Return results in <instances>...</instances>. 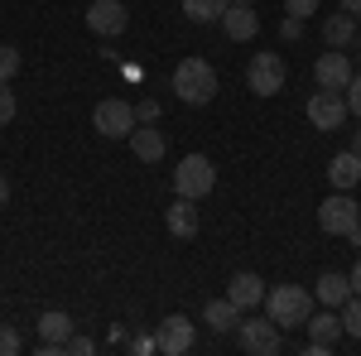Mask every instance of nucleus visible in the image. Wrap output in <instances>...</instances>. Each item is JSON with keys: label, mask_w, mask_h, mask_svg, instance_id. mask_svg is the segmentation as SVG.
Listing matches in <instances>:
<instances>
[{"label": "nucleus", "mask_w": 361, "mask_h": 356, "mask_svg": "<svg viewBox=\"0 0 361 356\" xmlns=\"http://www.w3.org/2000/svg\"><path fill=\"white\" fill-rule=\"evenodd\" d=\"M357 39H361V34H357Z\"/></svg>", "instance_id": "obj_39"}, {"label": "nucleus", "mask_w": 361, "mask_h": 356, "mask_svg": "<svg viewBox=\"0 0 361 356\" xmlns=\"http://www.w3.org/2000/svg\"><path fill=\"white\" fill-rule=\"evenodd\" d=\"M126 25H130V10H126L121 0H92V5H87V29H92V34L116 39V34H126Z\"/></svg>", "instance_id": "obj_9"}, {"label": "nucleus", "mask_w": 361, "mask_h": 356, "mask_svg": "<svg viewBox=\"0 0 361 356\" xmlns=\"http://www.w3.org/2000/svg\"><path fill=\"white\" fill-rule=\"evenodd\" d=\"M130 154H135L140 164H159V159H164V135L140 121L135 130H130Z\"/></svg>", "instance_id": "obj_17"}, {"label": "nucleus", "mask_w": 361, "mask_h": 356, "mask_svg": "<svg viewBox=\"0 0 361 356\" xmlns=\"http://www.w3.org/2000/svg\"><path fill=\"white\" fill-rule=\"evenodd\" d=\"M352 294H361V255H357V265H352Z\"/></svg>", "instance_id": "obj_33"}, {"label": "nucleus", "mask_w": 361, "mask_h": 356, "mask_svg": "<svg viewBox=\"0 0 361 356\" xmlns=\"http://www.w3.org/2000/svg\"><path fill=\"white\" fill-rule=\"evenodd\" d=\"M236 337H241V352H250V356H275L279 347H284V328H279L270 313H265V318H246V313H241Z\"/></svg>", "instance_id": "obj_4"}, {"label": "nucleus", "mask_w": 361, "mask_h": 356, "mask_svg": "<svg viewBox=\"0 0 361 356\" xmlns=\"http://www.w3.org/2000/svg\"><path fill=\"white\" fill-rule=\"evenodd\" d=\"M347 111L361 116V73H352V82H347Z\"/></svg>", "instance_id": "obj_28"}, {"label": "nucleus", "mask_w": 361, "mask_h": 356, "mask_svg": "<svg viewBox=\"0 0 361 356\" xmlns=\"http://www.w3.org/2000/svg\"><path fill=\"white\" fill-rule=\"evenodd\" d=\"M342 10H347V15H357V20H361V0H342Z\"/></svg>", "instance_id": "obj_36"}, {"label": "nucleus", "mask_w": 361, "mask_h": 356, "mask_svg": "<svg viewBox=\"0 0 361 356\" xmlns=\"http://www.w3.org/2000/svg\"><path fill=\"white\" fill-rule=\"evenodd\" d=\"M246 87L255 97H275L284 92V58L279 54H255L246 63Z\"/></svg>", "instance_id": "obj_7"}, {"label": "nucleus", "mask_w": 361, "mask_h": 356, "mask_svg": "<svg viewBox=\"0 0 361 356\" xmlns=\"http://www.w3.org/2000/svg\"><path fill=\"white\" fill-rule=\"evenodd\" d=\"M15 121V92H10V82H0V125H10Z\"/></svg>", "instance_id": "obj_26"}, {"label": "nucleus", "mask_w": 361, "mask_h": 356, "mask_svg": "<svg viewBox=\"0 0 361 356\" xmlns=\"http://www.w3.org/2000/svg\"><path fill=\"white\" fill-rule=\"evenodd\" d=\"M217 188V168H212V159L207 154H188V159H178V168H173V192L178 197H207V192Z\"/></svg>", "instance_id": "obj_3"}, {"label": "nucleus", "mask_w": 361, "mask_h": 356, "mask_svg": "<svg viewBox=\"0 0 361 356\" xmlns=\"http://www.w3.org/2000/svg\"><path fill=\"white\" fill-rule=\"evenodd\" d=\"M226 5H231V0H183V15H188V20H197V25H212V20L222 25Z\"/></svg>", "instance_id": "obj_22"}, {"label": "nucleus", "mask_w": 361, "mask_h": 356, "mask_svg": "<svg viewBox=\"0 0 361 356\" xmlns=\"http://www.w3.org/2000/svg\"><path fill=\"white\" fill-rule=\"evenodd\" d=\"M63 352H73V356H87V352H92V337H68V342H63Z\"/></svg>", "instance_id": "obj_31"}, {"label": "nucleus", "mask_w": 361, "mask_h": 356, "mask_svg": "<svg viewBox=\"0 0 361 356\" xmlns=\"http://www.w3.org/2000/svg\"><path fill=\"white\" fill-rule=\"evenodd\" d=\"M265 313H270L284 332H289V328H304L308 313H313V294L299 289V284H279V289L265 294Z\"/></svg>", "instance_id": "obj_2"}, {"label": "nucleus", "mask_w": 361, "mask_h": 356, "mask_svg": "<svg viewBox=\"0 0 361 356\" xmlns=\"http://www.w3.org/2000/svg\"><path fill=\"white\" fill-rule=\"evenodd\" d=\"M159 352L169 356H183V352H193V342H197V328H193V318H183V313H169L164 323H159Z\"/></svg>", "instance_id": "obj_10"}, {"label": "nucleus", "mask_w": 361, "mask_h": 356, "mask_svg": "<svg viewBox=\"0 0 361 356\" xmlns=\"http://www.w3.org/2000/svg\"><path fill=\"white\" fill-rule=\"evenodd\" d=\"M15 73H20V49L0 44V82H15Z\"/></svg>", "instance_id": "obj_24"}, {"label": "nucleus", "mask_w": 361, "mask_h": 356, "mask_svg": "<svg viewBox=\"0 0 361 356\" xmlns=\"http://www.w3.org/2000/svg\"><path fill=\"white\" fill-rule=\"evenodd\" d=\"M5 202H10V178L0 173V207H5Z\"/></svg>", "instance_id": "obj_35"}, {"label": "nucleus", "mask_w": 361, "mask_h": 356, "mask_svg": "<svg viewBox=\"0 0 361 356\" xmlns=\"http://www.w3.org/2000/svg\"><path fill=\"white\" fill-rule=\"evenodd\" d=\"M352 58L342 54V49H333V54H318V63H313V78H318V87H333V92H347V82H352Z\"/></svg>", "instance_id": "obj_12"}, {"label": "nucleus", "mask_w": 361, "mask_h": 356, "mask_svg": "<svg viewBox=\"0 0 361 356\" xmlns=\"http://www.w3.org/2000/svg\"><path fill=\"white\" fill-rule=\"evenodd\" d=\"M328 178H333V188H357L361 183V154L357 149H342V154H337L333 164H328Z\"/></svg>", "instance_id": "obj_20"}, {"label": "nucleus", "mask_w": 361, "mask_h": 356, "mask_svg": "<svg viewBox=\"0 0 361 356\" xmlns=\"http://www.w3.org/2000/svg\"><path fill=\"white\" fill-rule=\"evenodd\" d=\"M323 44L328 49H347V44H357V15H347V10H337L323 20Z\"/></svg>", "instance_id": "obj_19"}, {"label": "nucleus", "mask_w": 361, "mask_h": 356, "mask_svg": "<svg viewBox=\"0 0 361 356\" xmlns=\"http://www.w3.org/2000/svg\"><path fill=\"white\" fill-rule=\"evenodd\" d=\"M347 116H352V111H347V92L318 87V92L308 97V121H313L318 130H337V125H342Z\"/></svg>", "instance_id": "obj_8"}, {"label": "nucleus", "mask_w": 361, "mask_h": 356, "mask_svg": "<svg viewBox=\"0 0 361 356\" xmlns=\"http://www.w3.org/2000/svg\"><path fill=\"white\" fill-rule=\"evenodd\" d=\"M173 92H178V102H188V106H207V102L217 97V73H212V63H207V58H183V63L173 68Z\"/></svg>", "instance_id": "obj_1"}, {"label": "nucleus", "mask_w": 361, "mask_h": 356, "mask_svg": "<svg viewBox=\"0 0 361 356\" xmlns=\"http://www.w3.org/2000/svg\"><path fill=\"white\" fill-rule=\"evenodd\" d=\"M135 116L145 121V125H154V121H159V102H140V106H135Z\"/></svg>", "instance_id": "obj_30"}, {"label": "nucleus", "mask_w": 361, "mask_h": 356, "mask_svg": "<svg viewBox=\"0 0 361 356\" xmlns=\"http://www.w3.org/2000/svg\"><path fill=\"white\" fill-rule=\"evenodd\" d=\"M202 323H207L212 332H231L236 323H241V308H236L231 299H207L202 303Z\"/></svg>", "instance_id": "obj_21"}, {"label": "nucleus", "mask_w": 361, "mask_h": 356, "mask_svg": "<svg viewBox=\"0 0 361 356\" xmlns=\"http://www.w3.org/2000/svg\"><path fill=\"white\" fill-rule=\"evenodd\" d=\"M357 221H361V202H357V197H347L342 188L318 207V226H323V236H347Z\"/></svg>", "instance_id": "obj_6"}, {"label": "nucleus", "mask_w": 361, "mask_h": 356, "mask_svg": "<svg viewBox=\"0 0 361 356\" xmlns=\"http://www.w3.org/2000/svg\"><path fill=\"white\" fill-rule=\"evenodd\" d=\"M226 299L236 303L241 313H250L255 303H265V279H260V274H250V270L231 274V284H226Z\"/></svg>", "instance_id": "obj_14"}, {"label": "nucleus", "mask_w": 361, "mask_h": 356, "mask_svg": "<svg viewBox=\"0 0 361 356\" xmlns=\"http://www.w3.org/2000/svg\"><path fill=\"white\" fill-rule=\"evenodd\" d=\"M39 337H44V342H39V356H58L63 342L73 337V318H68V313H44V318H39Z\"/></svg>", "instance_id": "obj_15"}, {"label": "nucleus", "mask_w": 361, "mask_h": 356, "mask_svg": "<svg viewBox=\"0 0 361 356\" xmlns=\"http://www.w3.org/2000/svg\"><path fill=\"white\" fill-rule=\"evenodd\" d=\"M313 299L323 303V308H342V303L352 299V274L323 270V274H318V289H313Z\"/></svg>", "instance_id": "obj_16"}, {"label": "nucleus", "mask_w": 361, "mask_h": 356, "mask_svg": "<svg viewBox=\"0 0 361 356\" xmlns=\"http://www.w3.org/2000/svg\"><path fill=\"white\" fill-rule=\"evenodd\" d=\"M352 149H357V154H361V130H357V135H352Z\"/></svg>", "instance_id": "obj_37"}, {"label": "nucleus", "mask_w": 361, "mask_h": 356, "mask_svg": "<svg viewBox=\"0 0 361 356\" xmlns=\"http://www.w3.org/2000/svg\"><path fill=\"white\" fill-rule=\"evenodd\" d=\"M246 5H250V0H246Z\"/></svg>", "instance_id": "obj_38"}, {"label": "nucleus", "mask_w": 361, "mask_h": 356, "mask_svg": "<svg viewBox=\"0 0 361 356\" xmlns=\"http://www.w3.org/2000/svg\"><path fill=\"white\" fill-rule=\"evenodd\" d=\"M318 5H323V0H284V15H299V20H308V15H318Z\"/></svg>", "instance_id": "obj_25"}, {"label": "nucleus", "mask_w": 361, "mask_h": 356, "mask_svg": "<svg viewBox=\"0 0 361 356\" xmlns=\"http://www.w3.org/2000/svg\"><path fill=\"white\" fill-rule=\"evenodd\" d=\"M135 352H140V356H149V352H159V337H135Z\"/></svg>", "instance_id": "obj_32"}, {"label": "nucleus", "mask_w": 361, "mask_h": 356, "mask_svg": "<svg viewBox=\"0 0 361 356\" xmlns=\"http://www.w3.org/2000/svg\"><path fill=\"white\" fill-rule=\"evenodd\" d=\"M347 241H352V246H357V255H361V221L352 226V231H347Z\"/></svg>", "instance_id": "obj_34"}, {"label": "nucleus", "mask_w": 361, "mask_h": 356, "mask_svg": "<svg viewBox=\"0 0 361 356\" xmlns=\"http://www.w3.org/2000/svg\"><path fill=\"white\" fill-rule=\"evenodd\" d=\"M164 221H169V231H173L178 241H193V236H197V207H193V197H173V202H169V212H164Z\"/></svg>", "instance_id": "obj_18"}, {"label": "nucleus", "mask_w": 361, "mask_h": 356, "mask_svg": "<svg viewBox=\"0 0 361 356\" xmlns=\"http://www.w3.org/2000/svg\"><path fill=\"white\" fill-rule=\"evenodd\" d=\"M342 332L361 342V294H352V299L342 303Z\"/></svg>", "instance_id": "obj_23"}, {"label": "nucleus", "mask_w": 361, "mask_h": 356, "mask_svg": "<svg viewBox=\"0 0 361 356\" xmlns=\"http://www.w3.org/2000/svg\"><path fill=\"white\" fill-rule=\"evenodd\" d=\"M308 352L323 356L337 347V337H342V313H333V308H323V313H308Z\"/></svg>", "instance_id": "obj_11"}, {"label": "nucleus", "mask_w": 361, "mask_h": 356, "mask_svg": "<svg viewBox=\"0 0 361 356\" xmlns=\"http://www.w3.org/2000/svg\"><path fill=\"white\" fill-rule=\"evenodd\" d=\"M279 34H284L289 44H294V39H304V20H299V15H289V20L279 25Z\"/></svg>", "instance_id": "obj_29"}, {"label": "nucleus", "mask_w": 361, "mask_h": 356, "mask_svg": "<svg viewBox=\"0 0 361 356\" xmlns=\"http://www.w3.org/2000/svg\"><path fill=\"white\" fill-rule=\"evenodd\" d=\"M15 352H20V332L0 323V356H15Z\"/></svg>", "instance_id": "obj_27"}, {"label": "nucleus", "mask_w": 361, "mask_h": 356, "mask_svg": "<svg viewBox=\"0 0 361 356\" xmlns=\"http://www.w3.org/2000/svg\"><path fill=\"white\" fill-rule=\"evenodd\" d=\"M92 125H97L106 140H130V130L140 125V116H135V106H130V102L106 97V102H97V111H92Z\"/></svg>", "instance_id": "obj_5"}, {"label": "nucleus", "mask_w": 361, "mask_h": 356, "mask_svg": "<svg viewBox=\"0 0 361 356\" xmlns=\"http://www.w3.org/2000/svg\"><path fill=\"white\" fill-rule=\"evenodd\" d=\"M222 29H226V39L246 44V39L260 34V20H255V10H250L246 0H231V5H226V15H222Z\"/></svg>", "instance_id": "obj_13"}]
</instances>
